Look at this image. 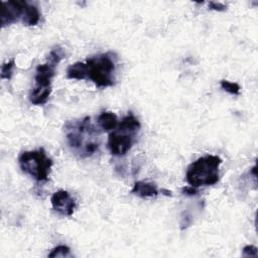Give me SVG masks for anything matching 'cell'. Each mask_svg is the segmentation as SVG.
<instances>
[{"mask_svg":"<svg viewBox=\"0 0 258 258\" xmlns=\"http://www.w3.org/2000/svg\"><path fill=\"white\" fill-rule=\"evenodd\" d=\"M222 159L218 155H205L191 162L185 173L186 182L194 186L213 185L219 180V167Z\"/></svg>","mask_w":258,"mask_h":258,"instance_id":"obj_5","label":"cell"},{"mask_svg":"<svg viewBox=\"0 0 258 258\" xmlns=\"http://www.w3.org/2000/svg\"><path fill=\"white\" fill-rule=\"evenodd\" d=\"M14 66H15V60L14 58L4 62L2 64V68H1V79H6V80H10L11 77H12V74H13V69H14Z\"/></svg>","mask_w":258,"mask_h":258,"instance_id":"obj_12","label":"cell"},{"mask_svg":"<svg viewBox=\"0 0 258 258\" xmlns=\"http://www.w3.org/2000/svg\"><path fill=\"white\" fill-rule=\"evenodd\" d=\"M140 129V122L129 113L118 124V126L109 133L107 146L111 154L122 156L126 154L135 141V136Z\"/></svg>","mask_w":258,"mask_h":258,"instance_id":"obj_4","label":"cell"},{"mask_svg":"<svg viewBox=\"0 0 258 258\" xmlns=\"http://www.w3.org/2000/svg\"><path fill=\"white\" fill-rule=\"evenodd\" d=\"M64 55L63 49L60 46H55L48 53L46 61L36 67L34 76L35 85L28 95L31 104L40 106L47 102L51 93V80L55 75V68Z\"/></svg>","mask_w":258,"mask_h":258,"instance_id":"obj_2","label":"cell"},{"mask_svg":"<svg viewBox=\"0 0 258 258\" xmlns=\"http://www.w3.org/2000/svg\"><path fill=\"white\" fill-rule=\"evenodd\" d=\"M98 124L104 131H113L118 126L119 121L113 112L104 111L98 116Z\"/></svg>","mask_w":258,"mask_h":258,"instance_id":"obj_10","label":"cell"},{"mask_svg":"<svg viewBox=\"0 0 258 258\" xmlns=\"http://www.w3.org/2000/svg\"><path fill=\"white\" fill-rule=\"evenodd\" d=\"M18 162L21 170L36 181H46L48 179L52 160L42 148L23 151L18 157Z\"/></svg>","mask_w":258,"mask_h":258,"instance_id":"obj_6","label":"cell"},{"mask_svg":"<svg viewBox=\"0 0 258 258\" xmlns=\"http://www.w3.org/2000/svg\"><path fill=\"white\" fill-rule=\"evenodd\" d=\"M220 85L224 91H226L231 95H239L240 93V86L237 83H233L227 80H222Z\"/></svg>","mask_w":258,"mask_h":258,"instance_id":"obj_13","label":"cell"},{"mask_svg":"<svg viewBox=\"0 0 258 258\" xmlns=\"http://www.w3.org/2000/svg\"><path fill=\"white\" fill-rule=\"evenodd\" d=\"M209 7H210V9L216 10V11H224L227 8V6L225 4L219 3V2H214V1L209 3Z\"/></svg>","mask_w":258,"mask_h":258,"instance_id":"obj_16","label":"cell"},{"mask_svg":"<svg viewBox=\"0 0 258 258\" xmlns=\"http://www.w3.org/2000/svg\"><path fill=\"white\" fill-rule=\"evenodd\" d=\"M26 1L10 0L2 2V13H1V26L5 27L10 25L19 19H22Z\"/></svg>","mask_w":258,"mask_h":258,"instance_id":"obj_7","label":"cell"},{"mask_svg":"<svg viewBox=\"0 0 258 258\" xmlns=\"http://www.w3.org/2000/svg\"><path fill=\"white\" fill-rule=\"evenodd\" d=\"M131 192L140 198H150L156 197L158 195L157 185L153 182L148 181H136L131 189Z\"/></svg>","mask_w":258,"mask_h":258,"instance_id":"obj_9","label":"cell"},{"mask_svg":"<svg viewBox=\"0 0 258 258\" xmlns=\"http://www.w3.org/2000/svg\"><path fill=\"white\" fill-rule=\"evenodd\" d=\"M117 57L113 52L99 53L84 62L85 80L92 81L98 88H107L115 84Z\"/></svg>","mask_w":258,"mask_h":258,"instance_id":"obj_3","label":"cell"},{"mask_svg":"<svg viewBox=\"0 0 258 258\" xmlns=\"http://www.w3.org/2000/svg\"><path fill=\"white\" fill-rule=\"evenodd\" d=\"M40 19V12L38 10V8L27 2L25 8H24V12H23V16H22V22L25 25L28 26H32V25H36L38 23Z\"/></svg>","mask_w":258,"mask_h":258,"instance_id":"obj_11","label":"cell"},{"mask_svg":"<svg viewBox=\"0 0 258 258\" xmlns=\"http://www.w3.org/2000/svg\"><path fill=\"white\" fill-rule=\"evenodd\" d=\"M243 255L247 257H257V248L253 245H247L243 248Z\"/></svg>","mask_w":258,"mask_h":258,"instance_id":"obj_15","label":"cell"},{"mask_svg":"<svg viewBox=\"0 0 258 258\" xmlns=\"http://www.w3.org/2000/svg\"><path fill=\"white\" fill-rule=\"evenodd\" d=\"M181 191H182V194H184V195H186V196H194V195H196L197 194V187H194V186H191V185H189V186H184V187H182L181 188Z\"/></svg>","mask_w":258,"mask_h":258,"instance_id":"obj_17","label":"cell"},{"mask_svg":"<svg viewBox=\"0 0 258 258\" xmlns=\"http://www.w3.org/2000/svg\"><path fill=\"white\" fill-rule=\"evenodd\" d=\"M63 130L67 143L74 154L86 158L98 151L100 133L91 122L90 117L70 120L66 122Z\"/></svg>","mask_w":258,"mask_h":258,"instance_id":"obj_1","label":"cell"},{"mask_svg":"<svg viewBox=\"0 0 258 258\" xmlns=\"http://www.w3.org/2000/svg\"><path fill=\"white\" fill-rule=\"evenodd\" d=\"M50 203L52 209L61 216H72L76 209V201L67 190L60 189L55 191L51 198Z\"/></svg>","mask_w":258,"mask_h":258,"instance_id":"obj_8","label":"cell"},{"mask_svg":"<svg viewBox=\"0 0 258 258\" xmlns=\"http://www.w3.org/2000/svg\"><path fill=\"white\" fill-rule=\"evenodd\" d=\"M71 249L66 245H58L54 247L50 253L48 254L49 258H55V257H67L70 255Z\"/></svg>","mask_w":258,"mask_h":258,"instance_id":"obj_14","label":"cell"}]
</instances>
